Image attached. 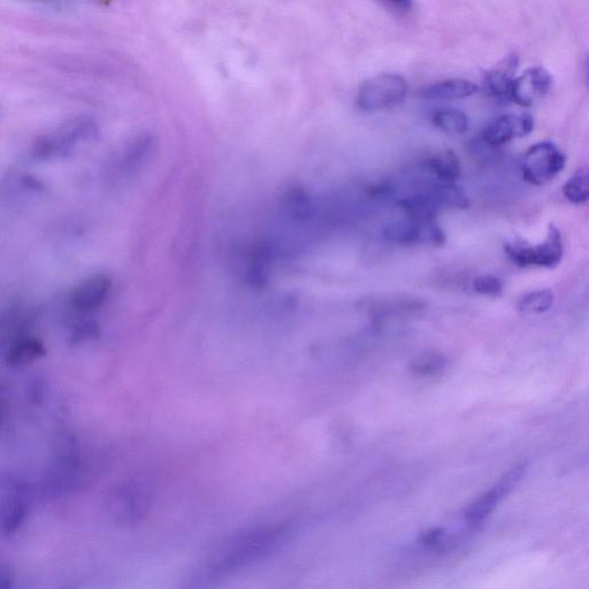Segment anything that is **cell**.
<instances>
[{"label": "cell", "mask_w": 589, "mask_h": 589, "mask_svg": "<svg viewBox=\"0 0 589 589\" xmlns=\"http://www.w3.org/2000/svg\"><path fill=\"white\" fill-rule=\"evenodd\" d=\"M287 534L285 527L266 526L236 535L214 553L210 571L214 575H224L256 562L277 549Z\"/></svg>", "instance_id": "obj_1"}, {"label": "cell", "mask_w": 589, "mask_h": 589, "mask_svg": "<svg viewBox=\"0 0 589 589\" xmlns=\"http://www.w3.org/2000/svg\"><path fill=\"white\" fill-rule=\"evenodd\" d=\"M98 129L95 122L87 117H78L61 125L56 132L38 137L34 143L33 157L50 159L72 154L80 143L93 140Z\"/></svg>", "instance_id": "obj_2"}, {"label": "cell", "mask_w": 589, "mask_h": 589, "mask_svg": "<svg viewBox=\"0 0 589 589\" xmlns=\"http://www.w3.org/2000/svg\"><path fill=\"white\" fill-rule=\"evenodd\" d=\"M407 82L400 75L379 74L359 87L356 103L359 110L377 112L393 109L407 97Z\"/></svg>", "instance_id": "obj_3"}, {"label": "cell", "mask_w": 589, "mask_h": 589, "mask_svg": "<svg viewBox=\"0 0 589 589\" xmlns=\"http://www.w3.org/2000/svg\"><path fill=\"white\" fill-rule=\"evenodd\" d=\"M504 252L512 263L518 267H545L555 269L560 265L564 255L563 240L560 229L549 225L545 242L531 246L525 242L507 243Z\"/></svg>", "instance_id": "obj_4"}, {"label": "cell", "mask_w": 589, "mask_h": 589, "mask_svg": "<svg viewBox=\"0 0 589 589\" xmlns=\"http://www.w3.org/2000/svg\"><path fill=\"white\" fill-rule=\"evenodd\" d=\"M566 165L563 152L552 142H539L526 151L522 173L526 182L543 186L554 180Z\"/></svg>", "instance_id": "obj_5"}, {"label": "cell", "mask_w": 589, "mask_h": 589, "mask_svg": "<svg viewBox=\"0 0 589 589\" xmlns=\"http://www.w3.org/2000/svg\"><path fill=\"white\" fill-rule=\"evenodd\" d=\"M384 236L389 242L401 246L426 243L441 247L446 243V234L436 219L418 220L407 217L392 221L385 226Z\"/></svg>", "instance_id": "obj_6"}, {"label": "cell", "mask_w": 589, "mask_h": 589, "mask_svg": "<svg viewBox=\"0 0 589 589\" xmlns=\"http://www.w3.org/2000/svg\"><path fill=\"white\" fill-rule=\"evenodd\" d=\"M526 469L527 463H520L514 466L508 473L504 474L499 483L491 491L481 496L480 499L472 503L468 510H466V522L471 526L483 524L492 515L497 504L509 495L511 491H514L520 481H522Z\"/></svg>", "instance_id": "obj_7"}, {"label": "cell", "mask_w": 589, "mask_h": 589, "mask_svg": "<svg viewBox=\"0 0 589 589\" xmlns=\"http://www.w3.org/2000/svg\"><path fill=\"white\" fill-rule=\"evenodd\" d=\"M553 86V78L543 67H531L512 83L509 98L519 106L531 107L545 98Z\"/></svg>", "instance_id": "obj_8"}, {"label": "cell", "mask_w": 589, "mask_h": 589, "mask_svg": "<svg viewBox=\"0 0 589 589\" xmlns=\"http://www.w3.org/2000/svg\"><path fill=\"white\" fill-rule=\"evenodd\" d=\"M534 129V120L530 114H504L489 122L483 132V140L491 147L509 143L517 137L530 135Z\"/></svg>", "instance_id": "obj_9"}, {"label": "cell", "mask_w": 589, "mask_h": 589, "mask_svg": "<svg viewBox=\"0 0 589 589\" xmlns=\"http://www.w3.org/2000/svg\"><path fill=\"white\" fill-rule=\"evenodd\" d=\"M112 288L109 275L97 273L82 281L72 295V305L80 312L93 311L106 301Z\"/></svg>", "instance_id": "obj_10"}, {"label": "cell", "mask_w": 589, "mask_h": 589, "mask_svg": "<svg viewBox=\"0 0 589 589\" xmlns=\"http://www.w3.org/2000/svg\"><path fill=\"white\" fill-rule=\"evenodd\" d=\"M519 65V58L515 53L500 61L485 76V89L488 95L495 98H509L512 83Z\"/></svg>", "instance_id": "obj_11"}, {"label": "cell", "mask_w": 589, "mask_h": 589, "mask_svg": "<svg viewBox=\"0 0 589 589\" xmlns=\"http://www.w3.org/2000/svg\"><path fill=\"white\" fill-rule=\"evenodd\" d=\"M478 87L472 81L451 79L432 84L420 91V97L431 101H457L476 94Z\"/></svg>", "instance_id": "obj_12"}, {"label": "cell", "mask_w": 589, "mask_h": 589, "mask_svg": "<svg viewBox=\"0 0 589 589\" xmlns=\"http://www.w3.org/2000/svg\"><path fill=\"white\" fill-rule=\"evenodd\" d=\"M424 195L436 208L464 210L470 206L468 195L454 182H439L424 190Z\"/></svg>", "instance_id": "obj_13"}, {"label": "cell", "mask_w": 589, "mask_h": 589, "mask_svg": "<svg viewBox=\"0 0 589 589\" xmlns=\"http://www.w3.org/2000/svg\"><path fill=\"white\" fill-rule=\"evenodd\" d=\"M27 506L22 496L12 494L0 502V533L13 534L25 522Z\"/></svg>", "instance_id": "obj_14"}, {"label": "cell", "mask_w": 589, "mask_h": 589, "mask_svg": "<svg viewBox=\"0 0 589 589\" xmlns=\"http://www.w3.org/2000/svg\"><path fill=\"white\" fill-rule=\"evenodd\" d=\"M428 168L441 182H455L462 174L461 160L453 150L435 155L428 162Z\"/></svg>", "instance_id": "obj_15"}, {"label": "cell", "mask_w": 589, "mask_h": 589, "mask_svg": "<svg viewBox=\"0 0 589 589\" xmlns=\"http://www.w3.org/2000/svg\"><path fill=\"white\" fill-rule=\"evenodd\" d=\"M47 355V348L38 339H24L15 343L7 354L6 362L10 366H25Z\"/></svg>", "instance_id": "obj_16"}, {"label": "cell", "mask_w": 589, "mask_h": 589, "mask_svg": "<svg viewBox=\"0 0 589 589\" xmlns=\"http://www.w3.org/2000/svg\"><path fill=\"white\" fill-rule=\"evenodd\" d=\"M563 195L570 203L584 205L589 197V175L586 167H581L566 181Z\"/></svg>", "instance_id": "obj_17"}, {"label": "cell", "mask_w": 589, "mask_h": 589, "mask_svg": "<svg viewBox=\"0 0 589 589\" xmlns=\"http://www.w3.org/2000/svg\"><path fill=\"white\" fill-rule=\"evenodd\" d=\"M433 122L443 133L449 135H462L469 128L468 117L460 110L447 109L436 112Z\"/></svg>", "instance_id": "obj_18"}, {"label": "cell", "mask_w": 589, "mask_h": 589, "mask_svg": "<svg viewBox=\"0 0 589 589\" xmlns=\"http://www.w3.org/2000/svg\"><path fill=\"white\" fill-rule=\"evenodd\" d=\"M555 295L552 290L542 289L526 294L518 303V310L525 315H543L552 309Z\"/></svg>", "instance_id": "obj_19"}, {"label": "cell", "mask_w": 589, "mask_h": 589, "mask_svg": "<svg viewBox=\"0 0 589 589\" xmlns=\"http://www.w3.org/2000/svg\"><path fill=\"white\" fill-rule=\"evenodd\" d=\"M283 206L296 219H305L309 216L311 210L310 197L307 190L300 186L290 187L285 196H283Z\"/></svg>", "instance_id": "obj_20"}, {"label": "cell", "mask_w": 589, "mask_h": 589, "mask_svg": "<svg viewBox=\"0 0 589 589\" xmlns=\"http://www.w3.org/2000/svg\"><path fill=\"white\" fill-rule=\"evenodd\" d=\"M447 359L438 353H426L413 361L411 369L420 377L435 376L445 369Z\"/></svg>", "instance_id": "obj_21"}, {"label": "cell", "mask_w": 589, "mask_h": 589, "mask_svg": "<svg viewBox=\"0 0 589 589\" xmlns=\"http://www.w3.org/2000/svg\"><path fill=\"white\" fill-rule=\"evenodd\" d=\"M474 292L492 298L501 297L503 294V283L493 275H481L473 280Z\"/></svg>", "instance_id": "obj_22"}, {"label": "cell", "mask_w": 589, "mask_h": 589, "mask_svg": "<svg viewBox=\"0 0 589 589\" xmlns=\"http://www.w3.org/2000/svg\"><path fill=\"white\" fill-rule=\"evenodd\" d=\"M445 535L446 530L438 527V529H431L420 535L419 541L428 548L439 547Z\"/></svg>", "instance_id": "obj_23"}, {"label": "cell", "mask_w": 589, "mask_h": 589, "mask_svg": "<svg viewBox=\"0 0 589 589\" xmlns=\"http://www.w3.org/2000/svg\"><path fill=\"white\" fill-rule=\"evenodd\" d=\"M98 333V326L94 323H86L81 325L74 334L75 341H81L82 339L90 338Z\"/></svg>", "instance_id": "obj_24"}, {"label": "cell", "mask_w": 589, "mask_h": 589, "mask_svg": "<svg viewBox=\"0 0 589 589\" xmlns=\"http://www.w3.org/2000/svg\"><path fill=\"white\" fill-rule=\"evenodd\" d=\"M13 572L9 566L0 564V589L11 588L13 585Z\"/></svg>", "instance_id": "obj_25"}, {"label": "cell", "mask_w": 589, "mask_h": 589, "mask_svg": "<svg viewBox=\"0 0 589 589\" xmlns=\"http://www.w3.org/2000/svg\"><path fill=\"white\" fill-rule=\"evenodd\" d=\"M384 2L405 11L410 10L413 4L412 0H384Z\"/></svg>", "instance_id": "obj_26"}, {"label": "cell", "mask_w": 589, "mask_h": 589, "mask_svg": "<svg viewBox=\"0 0 589 589\" xmlns=\"http://www.w3.org/2000/svg\"><path fill=\"white\" fill-rule=\"evenodd\" d=\"M29 2H37V3H53V2H59V0H29Z\"/></svg>", "instance_id": "obj_27"}]
</instances>
